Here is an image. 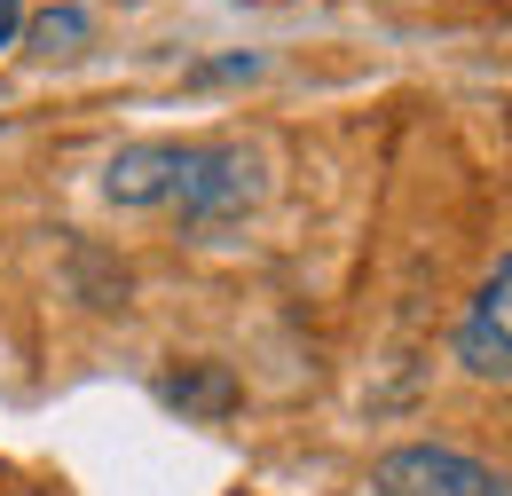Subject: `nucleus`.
Masks as SVG:
<instances>
[{"label":"nucleus","instance_id":"nucleus-1","mask_svg":"<svg viewBox=\"0 0 512 496\" xmlns=\"http://www.w3.org/2000/svg\"><path fill=\"white\" fill-rule=\"evenodd\" d=\"M103 197L134 205V213H182L197 229L237 221L260 205V166L237 142H127L103 166Z\"/></svg>","mask_w":512,"mask_h":496},{"label":"nucleus","instance_id":"nucleus-2","mask_svg":"<svg viewBox=\"0 0 512 496\" xmlns=\"http://www.w3.org/2000/svg\"><path fill=\"white\" fill-rule=\"evenodd\" d=\"M371 496H512V489H505V473H489L465 449L410 441V449H386L371 465Z\"/></svg>","mask_w":512,"mask_h":496},{"label":"nucleus","instance_id":"nucleus-3","mask_svg":"<svg viewBox=\"0 0 512 496\" xmlns=\"http://www.w3.org/2000/svg\"><path fill=\"white\" fill-rule=\"evenodd\" d=\"M457 363H465L473 378L512 386V260L473 292V308H465V323H457Z\"/></svg>","mask_w":512,"mask_h":496},{"label":"nucleus","instance_id":"nucleus-4","mask_svg":"<svg viewBox=\"0 0 512 496\" xmlns=\"http://www.w3.org/2000/svg\"><path fill=\"white\" fill-rule=\"evenodd\" d=\"M158 394H166V402H182V410H205V418H221V410L237 402L229 371H213V363H205V371H182V378H166Z\"/></svg>","mask_w":512,"mask_h":496},{"label":"nucleus","instance_id":"nucleus-5","mask_svg":"<svg viewBox=\"0 0 512 496\" xmlns=\"http://www.w3.org/2000/svg\"><path fill=\"white\" fill-rule=\"evenodd\" d=\"M79 32H87L79 16H48V24H40V40H48V48H56V40H79Z\"/></svg>","mask_w":512,"mask_h":496},{"label":"nucleus","instance_id":"nucleus-6","mask_svg":"<svg viewBox=\"0 0 512 496\" xmlns=\"http://www.w3.org/2000/svg\"><path fill=\"white\" fill-rule=\"evenodd\" d=\"M16 32H24V0H0V48H8Z\"/></svg>","mask_w":512,"mask_h":496}]
</instances>
